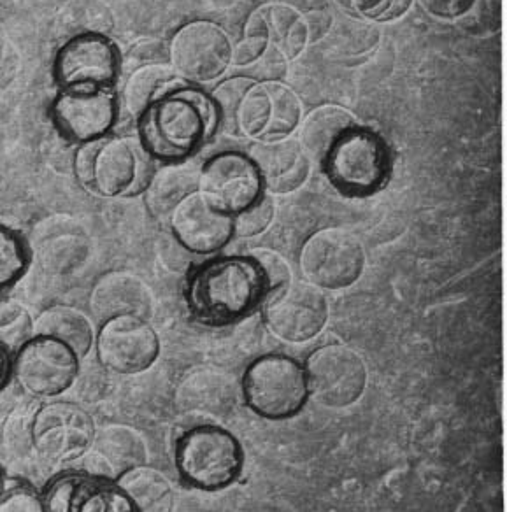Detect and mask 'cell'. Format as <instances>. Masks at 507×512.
I'll list each match as a JSON object with an SVG mask.
<instances>
[{
  "instance_id": "d6a6232c",
  "label": "cell",
  "mask_w": 507,
  "mask_h": 512,
  "mask_svg": "<svg viewBox=\"0 0 507 512\" xmlns=\"http://www.w3.org/2000/svg\"><path fill=\"white\" fill-rule=\"evenodd\" d=\"M255 83H257V79L236 76V78L227 79V81H223L222 85L216 86L215 92L211 95L218 123L230 136H239V128H237L239 107H241L244 95Z\"/></svg>"
},
{
  "instance_id": "83f0119b",
  "label": "cell",
  "mask_w": 507,
  "mask_h": 512,
  "mask_svg": "<svg viewBox=\"0 0 507 512\" xmlns=\"http://www.w3.org/2000/svg\"><path fill=\"white\" fill-rule=\"evenodd\" d=\"M330 48L339 57L348 60H362L369 57L372 51L378 48L381 41L376 23L367 22L357 16H344L343 20L336 22L329 32Z\"/></svg>"
},
{
  "instance_id": "7c38bea8",
  "label": "cell",
  "mask_w": 507,
  "mask_h": 512,
  "mask_svg": "<svg viewBox=\"0 0 507 512\" xmlns=\"http://www.w3.org/2000/svg\"><path fill=\"white\" fill-rule=\"evenodd\" d=\"M230 37L213 22L199 20L185 25L169 46L176 76L192 83H209L220 78L232 64Z\"/></svg>"
},
{
  "instance_id": "30bf717a",
  "label": "cell",
  "mask_w": 507,
  "mask_h": 512,
  "mask_svg": "<svg viewBox=\"0 0 507 512\" xmlns=\"http://www.w3.org/2000/svg\"><path fill=\"white\" fill-rule=\"evenodd\" d=\"M309 395L330 409H344L357 402L367 386V367L357 351L343 344H325L306 362Z\"/></svg>"
},
{
  "instance_id": "f546056e",
  "label": "cell",
  "mask_w": 507,
  "mask_h": 512,
  "mask_svg": "<svg viewBox=\"0 0 507 512\" xmlns=\"http://www.w3.org/2000/svg\"><path fill=\"white\" fill-rule=\"evenodd\" d=\"M271 97V121L260 141H278L290 137L302 120V106L297 93L281 81H264Z\"/></svg>"
},
{
  "instance_id": "7bdbcfd3",
  "label": "cell",
  "mask_w": 507,
  "mask_h": 512,
  "mask_svg": "<svg viewBox=\"0 0 507 512\" xmlns=\"http://www.w3.org/2000/svg\"><path fill=\"white\" fill-rule=\"evenodd\" d=\"M286 62L288 60H286L285 55L274 44L269 43L264 55L258 58V62H255L260 83H264V81H279V78H283L286 72Z\"/></svg>"
},
{
  "instance_id": "603a6c76",
  "label": "cell",
  "mask_w": 507,
  "mask_h": 512,
  "mask_svg": "<svg viewBox=\"0 0 507 512\" xmlns=\"http://www.w3.org/2000/svg\"><path fill=\"white\" fill-rule=\"evenodd\" d=\"M116 486L129 498L136 512H172L174 490L169 479L157 469L136 467L123 472Z\"/></svg>"
},
{
  "instance_id": "4dcf8cb0",
  "label": "cell",
  "mask_w": 507,
  "mask_h": 512,
  "mask_svg": "<svg viewBox=\"0 0 507 512\" xmlns=\"http://www.w3.org/2000/svg\"><path fill=\"white\" fill-rule=\"evenodd\" d=\"M32 256L27 241L15 228L0 223V292L22 281Z\"/></svg>"
},
{
  "instance_id": "3957f363",
  "label": "cell",
  "mask_w": 507,
  "mask_h": 512,
  "mask_svg": "<svg viewBox=\"0 0 507 512\" xmlns=\"http://www.w3.org/2000/svg\"><path fill=\"white\" fill-rule=\"evenodd\" d=\"M151 160L141 143L102 137L79 146L72 169L79 183L97 195L137 197L155 174Z\"/></svg>"
},
{
  "instance_id": "ac0fdd59",
  "label": "cell",
  "mask_w": 507,
  "mask_h": 512,
  "mask_svg": "<svg viewBox=\"0 0 507 512\" xmlns=\"http://www.w3.org/2000/svg\"><path fill=\"white\" fill-rule=\"evenodd\" d=\"M43 500L46 512H136L118 486L85 472L57 477Z\"/></svg>"
},
{
  "instance_id": "f6af8a7d",
  "label": "cell",
  "mask_w": 507,
  "mask_h": 512,
  "mask_svg": "<svg viewBox=\"0 0 507 512\" xmlns=\"http://www.w3.org/2000/svg\"><path fill=\"white\" fill-rule=\"evenodd\" d=\"M18 67V51L11 41L0 36V83H8Z\"/></svg>"
},
{
  "instance_id": "60d3db41",
  "label": "cell",
  "mask_w": 507,
  "mask_h": 512,
  "mask_svg": "<svg viewBox=\"0 0 507 512\" xmlns=\"http://www.w3.org/2000/svg\"><path fill=\"white\" fill-rule=\"evenodd\" d=\"M171 62V53L169 46H165L162 41H144L139 43L129 51L125 67L134 72L141 67L148 65H165Z\"/></svg>"
},
{
  "instance_id": "ba28073f",
  "label": "cell",
  "mask_w": 507,
  "mask_h": 512,
  "mask_svg": "<svg viewBox=\"0 0 507 512\" xmlns=\"http://www.w3.org/2000/svg\"><path fill=\"white\" fill-rule=\"evenodd\" d=\"M364 267V244L344 228L318 230L300 249L302 274L323 290H344L357 283Z\"/></svg>"
},
{
  "instance_id": "d4e9b609",
  "label": "cell",
  "mask_w": 507,
  "mask_h": 512,
  "mask_svg": "<svg viewBox=\"0 0 507 512\" xmlns=\"http://www.w3.org/2000/svg\"><path fill=\"white\" fill-rule=\"evenodd\" d=\"M115 13L104 0H67L58 11L55 32L58 37L102 36L115 30Z\"/></svg>"
},
{
  "instance_id": "9c48e42d",
  "label": "cell",
  "mask_w": 507,
  "mask_h": 512,
  "mask_svg": "<svg viewBox=\"0 0 507 512\" xmlns=\"http://www.w3.org/2000/svg\"><path fill=\"white\" fill-rule=\"evenodd\" d=\"M78 355L50 335H34L15 355L16 379L25 392L37 399H50L71 390L78 381Z\"/></svg>"
},
{
  "instance_id": "44dd1931",
  "label": "cell",
  "mask_w": 507,
  "mask_h": 512,
  "mask_svg": "<svg viewBox=\"0 0 507 512\" xmlns=\"http://www.w3.org/2000/svg\"><path fill=\"white\" fill-rule=\"evenodd\" d=\"M93 307L108 318L120 314H136L144 318L150 311L151 295L136 276L129 272H111L95 288Z\"/></svg>"
},
{
  "instance_id": "8992f818",
  "label": "cell",
  "mask_w": 507,
  "mask_h": 512,
  "mask_svg": "<svg viewBox=\"0 0 507 512\" xmlns=\"http://www.w3.org/2000/svg\"><path fill=\"white\" fill-rule=\"evenodd\" d=\"M176 463L181 476L200 490H222L243 467V451L234 435L223 428L195 427L176 446Z\"/></svg>"
},
{
  "instance_id": "8fae6325",
  "label": "cell",
  "mask_w": 507,
  "mask_h": 512,
  "mask_svg": "<svg viewBox=\"0 0 507 512\" xmlns=\"http://www.w3.org/2000/svg\"><path fill=\"white\" fill-rule=\"evenodd\" d=\"M95 351L104 369L132 376L157 362L160 339L143 316L120 314L100 325L95 335Z\"/></svg>"
},
{
  "instance_id": "ee69618b",
  "label": "cell",
  "mask_w": 507,
  "mask_h": 512,
  "mask_svg": "<svg viewBox=\"0 0 507 512\" xmlns=\"http://www.w3.org/2000/svg\"><path fill=\"white\" fill-rule=\"evenodd\" d=\"M422 8L439 20H458L472 8L474 0H420Z\"/></svg>"
},
{
  "instance_id": "5bb4252c",
  "label": "cell",
  "mask_w": 507,
  "mask_h": 512,
  "mask_svg": "<svg viewBox=\"0 0 507 512\" xmlns=\"http://www.w3.org/2000/svg\"><path fill=\"white\" fill-rule=\"evenodd\" d=\"M264 181L243 153H222L202 165L199 192L220 213L236 216L262 197Z\"/></svg>"
},
{
  "instance_id": "ab89813d",
  "label": "cell",
  "mask_w": 507,
  "mask_h": 512,
  "mask_svg": "<svg viewBox=\"0 0 507 512\" xmlns=\"http://www.w3.org/2000/svg\"><path fill=\"white\" fill-rule=\"evenodd\" d=\"M0 512H46L44 500L27 484H13L0 495Z\"/></svg>"
},
{
  "instance_id": "277c9868",
  "label": "cell",
  "mask_w": 507,
  "mask_h": 512,
  "mask_svg": "<svg viewBox=\"0 0 507 512\" xmlns=\"http://www.w3.org/2000/svg\"><path fill=\"white\" fill-rule=\"evenodd\" d=\"M322 164L330 183L346 197H367L378 192L392 169L385 141L376 132L360 127L346 132Z\"/></svg>"
},
{
  "instance_id": "6da1fadb",
  "label": "cell",
  "mask_w": 507,
  "mask_h": 512,
  "mask_svg": "<svg viewBox=\"0 0 507 512\" xmlns=\"http://www.w3.org/2000/svg\"><path fill=\"white\" fill-rule=\"evenodd\" d=\"M265 292L264 274L250 255L218 256L190 274L185 299L195 320L220 328L250 316Z\"/></svg>"
},
{
  "instance_id": "681fc988",
  "label": "cell",
  "mask_w": 507,
  "mask_h": 512,
  "mask_svg": "<svg viewBox=\"0 0 507 512\" xmlns=\"http://www.w3.org/2000/svg\"><path fill=\"white\" fill-rule=\"evenodd\" d=\"M11 4H15V0H0V20H4V16L8 15Z\"/></svg>"
},
{
  "instance_id": "d590c367",
  "label": "cell",
  "mask_w": 507,
  "mask_h": 512,
  "mask_svg": "<svg viewBox=\"0 0 507 512\" xmlns=\"http://www.w3.org/2000/svg\"><path fill=\"white\" fill-rule=\"evenodd\" d=\"M457 23L472 36L497 34L502 27V0H474L472 8Z\"/></svg>"
},
{
  "instance_id": "4fadbf2b",
  "label": "cell",
  "mask_w": 507,
  "mask_h": 512,
  "mask_svg": "<svg viewBox=\"0 0 507 512\" xmlns=\"http://www.w3.org/2000/svg\"><path fill=\"white\" fill-rule=\"evenodd\" d=\"M267 328L281 341L308 342L329 320V302L320 288L308 283H288L271 292L264 307Z\"/></svg>"
},
{
  "instance_id": "e0dca14e",
  "label": "cell",
  "mask_w": 507,
  "mask_h": 512,
  "mask_svg": "<svg viewBox=\"0 0 507 512\" xmlns=\"http://www.w3.org/2000/svg\"><path fill=\"white\" fill-rule=\"evenodd\" d=\"M169 225L174 239L192 255H213L234 237V216L209 206L199 190L174 207Z\"/></svg>"
},
{
  "instance_id": "cb8c5ba5",
  "label": "cell",
  "mask_w": 507,
  "mask_h": 512,
  "mask_svg": "<svg viewBox=\"0 0 507 512\" xmlns=\"http://www.w3.org/2000/svg\"><path fill=\"white\" fill-rule=\"evenodd\" d=\"M90 449L108 463L115 479L127 470L143 467L148 458V449L143 437L137 434L136 430L123 425L102 428L99 434H95Z\"/></svg>"
},
{
  "instance_id": "8d00e7d4",
  "label": "cell",
  "mask_w": 507,
  "mask_h": 512,
  "mask_svg": "<svg viewBox=\"0 0 507 512\" xmlns=\"http://www.w3.org/2000/svg\"><path fill=\"white\" fill-rule=\"evenodd\" d=\"M34 414L36 411H29V407H18L6 421L4 442L9 453L15 458H27L30 453H34V442H32Z\"/></svg>"
},
{
  "instance_id": "52a82bcc",
  "label": "cell",
  "mask_w": 507,
  "mask_h": 512,
  "mask_svg": "<svg viewBox=\"0 0 507 512\" xmlns=\"http://www.w3.org/2000/svg\"><path fill=\"white\" fill-rule=\"evenodd\" d=\"M95 423L74 402H51L37 407L32 420L34 453L46 465L78 462L92 448Z\"/></svg>"
},
{
  "instance_id": "4316f807",
  "label": "cell",
  "mask_w": 507,
  "mask_h": 512,
  "mask_svg": "<svg viewBox=\"0 0 507 512\" xmlns=\"http://www.w3.org/2000/svg\"><path fill=\"white\" fill-rule=\"evenodd\" d=\"M181 83L183 79L176 76L171 64L141 67L130 74L125 85V107L132 116L139 118L158 97H162L164 93Z\"/></svg>"
},
{
  "instance_id": "7402d4cb",
  "label": "cell",
  "mask_w": 507,
  "mask_h": 512,
  "mask_svg": "<svg viewBox=\"0 0 507 512\" xmlns=\"http://www.w3.org/2000/svg\"><path fill=\"white\" fill-rule=\"evenodd\" d=\"M199 169L179 162L155 171L144 192L146 206L155 218H169L181 200L199 190Z\"/></svg>"
},
{
  "instance_id": "836d02e7",
  "label": "cell",
  "mask_w": 507,
  "mask_h": 512,
  "mask_svg": "<svg viewBox=\"0 0 507 512\" xmlns=\"http://www.w3.org/2000/svg\"><path fill=\"white\" fill-rule=\"evenodd\" d=\"M34 337V321L25 307L0 299V344L15 356Z\"/></svg>"
},
{
  "instance_id": "d6986e66",
  "label": "cell",
  "mask_w": 507,
  "mask_h": 512,
  "mask_svg": "<svg viewBox=\"0 0 507 512\" xmlns=\"http://www.w3.org/2000/svg\"><path fill=\"white\" fill-rule=\"evenodd\" d=\"M250 158L257 165L265 188L278 195L299 190L311 172V160L292 137L255 144Z\"/></svg>"
},
{
  "instance_id": "9a60e30c",
  "label": "cell",
  "mask_w": 507,
  "mask_h": 512,
  "mask_svg": "<svg viewBox=\"0 0 507 512\" xmlns=\"http://www.w3.org/2000/svg\"><path fill=\"white\" fill-rule=\"evenodd\" d=\"M116 97L111 88H62L51 116L67 143L85 144L106 137L115 127Z\"/></svg>"
},
{
  "instance_id": "7a4b0ae2",
  "label": "cell",
  "mask_w": 507,
  "mask_h": 512,
  "mask_svg": "<svg viewBox=\"0 0 507 512\" xmlns=\"http://www.w3.org/2000/svg\"><path fill=\"white\" fill-rule=\"evenodd\" d=\"M216 125L213 100L183 81L139 116V137L153 160L179 164L199 150Z\"/></svg>"
},
{
  "instance_id": "5b68a950",
  "label": "cell",
  "mask_w": 507,
  "mask_h": 512,
  "mask_svg": "<svg viewBox=\"0 0 507 512\" xmlns=\"http://www.w3.org/2000/svg\"><path fill=\"white\" fill-rule=\"evenodd\" d=\"M243 395L258 416L267 420L292 418L309 399L306 372L288 356H262L244 372Z\"/></svg>"
},
{
  "instance_id": "f1b7e54d",
  "label": "cell",
  "mask_w": 507,
  "mask_h": 512,
  "mask_svg": "<svg viewBox=\"0 0 507 512\" xmlns=\"http://www.w3.org/2000/svg\"><path fill=\"white\" fill-rule=\"evenodd\" d=\"M271 20V43L278 48L286 60L299 57L311 44L306 16L285 4H269Z\"/></svg>"
},
{
  "instance_id": "b9f144b4",
  "label": "cell",
  "mask_w": 507,
  "mask_h": 512,
  "mask_svg": "<svg viewBox=\"0 0 507 512\" xmlns=\"http://www.w3.org/2000/svg\"><path fill=\"white\" fill-rule=\"evenodd\" d=\"M269 39L260 36H244L243 41L232 48V64L237 67H248L258 62V58L264 55Z\"/></svg>"
},
{
  "instance_id": "ffe728a7",
  "label": "cell",
  "mask_w": 507,
  "mask_h": 512,
  "mask_svg": "<svg viewBox=\"0 0 507 512\" xmlns=\"http://www.w3.org/2000/svg\"><path fill=\"white\" fill-rule=\"evenodd\" d=\"M357 127L355 114L346 107L325 104L316 107L300 125L299 143L309 160L323 162L341 137Z\"/></svg>"
},
{
  "instance_id": "e575fe53",
  "label": "cell",
  "mask_w": 507,
  "mask_h": 512,
  "mask_svg": "<svg viewBox=\"0 0 507 512\" xmlns=\"http://www.w3.org/2000/svg\"><path fill=\"white\" fill-rule=\"evenodd\" d=\"M346 15L367 22H392L408 13L413 0H334Z\"/></svg>"
},
{
  "instance_id": "74e56055",
  "label": "cell",
  "mask_w": 507,
  "mask_h": 512,
  "mask_svg": "<svg viewBox=\"0 0 507 512\" xmlns=\"http://www.w3.org/2000/svg\"><path fill=\"white\" fill-rule=\"evenodd\" d=\"M274 220V202L260 197L250 207L234 216V235L241 239L264 234Z\"/></svg>"
},
{
  "instance_id": "c3c4849f",
  "label": "cell",
  "mask_w": 507,
  "mask_h": 512,
  "mask_svg": "<svg viewBox=\"0 0 507 512\" xmlns=\"http://www.w3.org/2000/svg\"><path fill=\"white\" fill-rule=\"evenodd\" d=\"M11 367H13L11 353L0 344V390L4 388V384L8 383Z\"/></svg>"
},
{
  "instance_id": "7dc6e473",
  "label": "cell",
  "mask_w": 507,
  "mask_h": 512,
  "mask_svg": "<svg viewBox=\"0 0 507 512\" xmlns=\"http://www.w3.org/2000/svg\"><path fill=\"white\" fill-rule=\"evenodd\" d=\"M279 4H285L288 8L295 9L300 15H309L316 11H327L330 8V0H278Z\"/></svg>"
},
{
  "instance_id": "1f68e13d",
  "label": "cell",
  "mask_w": 507,
  "mask_h": 512,
  "mask_svg": "<svg viewBox=\"0 0 507 512\" xmlns=\"http://www.w3.org/2000/svg\"><path fill=\"white\" fill-rule=\"evenodd\" d=\"M269 121H271V97H269L265 83L257 81L246 92L241 107H239V114H237L239 136L260 141Z\"/></svg>"
},
{
  "instance_id": "bcb514c9",
  "label": "cell",
  "mask_w": 507,
  "mask_h": 512,
  "mask_svg": "<svg viewBox=\"0 0 507 512\" xmlns=\"http://www.w3.org/2000/svg\"><path fill=\"white\" fill-rule=\"evenodd\" d=\"M67 0H15L23 11L27 13H36V15H46V13H55L64 8Z\"/></svg>"
},
{
  "instance_id": "484cf974",
  "label": "cell",
  "mask_w": 507,
  "mask_h": 512,
  "mask_svg": "<svg viewBox=\"0 0 507 512\" xmlns=\"http://www.w3.org/2000/svg\"><path fill=\"white\" fill-rule=\"evenodd\" d=\"M50 335L64 342L78 355L79 360L86 358L95 344V332L92 323L78 309L67 306H55L46 309L34 325V335Z\"/></svg>"
},
{
  "instance_id": "f35d334b",
  "label": "cell",
  "mask_w": 507,
  "mask_h": 512,
  "mask_svg": "<svg viewBox=\"0 0 507 512\" xmlns=\"http://www.w3.org/2000/svg\"><path fill=\"white\" fill-rule=\"evenodd\" d=\"M248 255L257 262L260 271L264 274L269 292H274V290H278L281 286L292 283L290 265L286 264L285 258L276 253L274 249L255 248L251 249Z\"/></svg>"
},
{
  "instance_id": "2e32d148",
  "label": "cell",
  "mask_w": 507,
  "mask_h": 512,
  "mask_svg": "<svg viewBox=\"0 0 507 512\" xmlns=\"http://www.w3.org/2000/svg\"><path fill=\"white\" fill-rule=\"evenodd\" d=\"M120 71L115 44L106 37H74L58 51L55 79L60 88H111Z\"/></svg>"
}]
</instances>
